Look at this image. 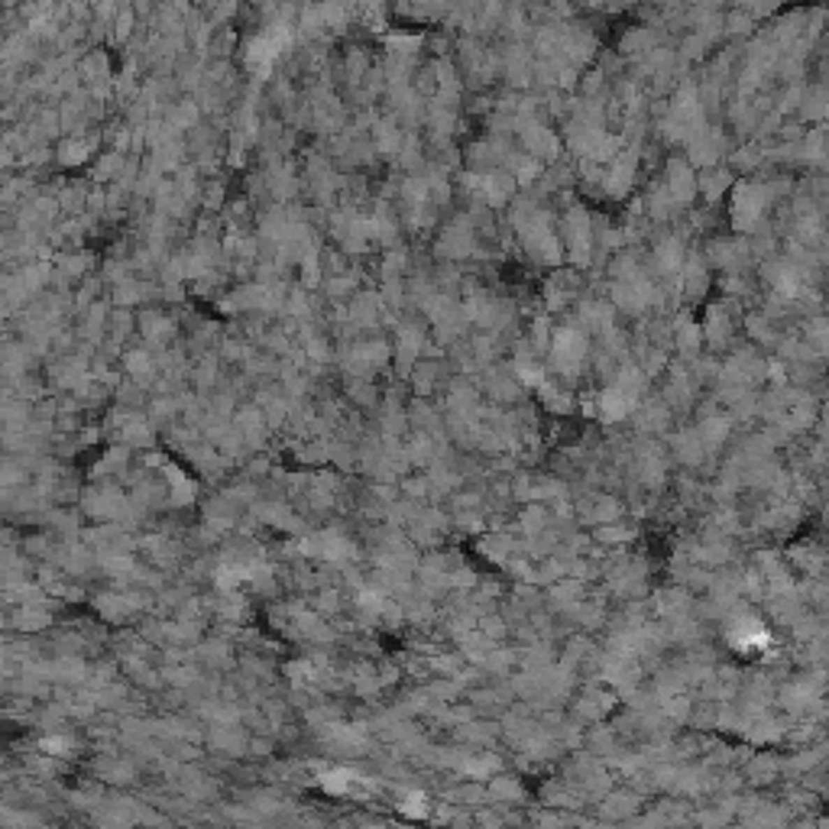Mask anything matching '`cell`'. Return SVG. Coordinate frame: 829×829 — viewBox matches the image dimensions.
<instances>
[{
  "label": "cell",
  "instance_id": "6da1fadb",
  "mask_svg": "<svg viewBox=\"0 0 829 829\" xmlns=\"http://www.w3.org/2000/svg\"><path fill=\"white\" fill-rule=\"evenodd\" d=\"M405 810H409V813H425V810H428L425 793H409V797H405Z\"/></svg>",
  "mask_w": 829,
  "mask_h": 829
}]
</instances>
